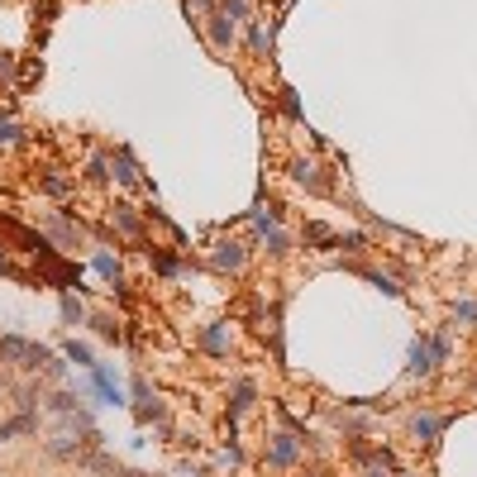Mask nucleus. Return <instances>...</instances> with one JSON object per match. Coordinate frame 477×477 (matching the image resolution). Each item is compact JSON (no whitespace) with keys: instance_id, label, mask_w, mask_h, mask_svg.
Returning <instances> with one entry per match:
<instances>
[{"instance_id":"obj_37","label":"nucleus","mask_w":477,"mask_h":477,"mask_svg":"<svg viewBox=\"0 0 477 477\" xmlns=\"http://www.w3.org/2000/svg\"><path fill=\"white\" fill-rule=\"evenodd\" d=\"M282 115H291V120H301V100H296V91H291V86H282Z\"/></svg>"},{"instance_id":"obj_32","label":"nucleus","mask_w":477,"mask_h":477,"mask_svg":"<svg viewBox=\"0 0 477 477\" xmlns=\"http://www.w3.org/2000/svg\"><path fill=\"white\" fill-rule=\"evenodd\" d=\"M20 139H24V129L10 120V115H0V148H15Z\"/></svg>"},{"instance_id":"obj_11","label":"nucleus","mask_w":477,"mask_h":477,"mask_svg":"<svg viewBox=\"0 0 477 477\" xmlns=\"http://www.w3.org/2000/svg\"><path fill=\"white\" fill-rule=\"evenodd\" d=\"M253 406H258V382L253 378H235L229 382V425H239Z\"/></svg>"},{"instance_id":"obj_14","label":"nucleus","mask_w":477,"mask_h":477,"mask_svg":"<svg viewBox=\"0 0 477 477\" xmlns=\"http://www.w3.org/2000/svg\"><path fill=\"white\" fill-rule=\"evenodd\" d=\"M110 225L115 229H120V235L124 239H134V243H144V211H134V205H115V211H110Z\"/></svg>"},{"instance_id":"obj_39","label":"nucleus","mask_w":477,"mask_h":477,"mask_svg":"<svg viewBox=\"0 0 477 477\" xmlns=\"http://www.w3.org/2000/svg\"><path fill=\"white\" fill-rule=\"evenodd\" d=\"M0 277H15V267H10V258L0 253Z\"/></svg>"},{"instance_id":"obj_20","label":"nucleus","mask_w":477,"mask_h":477,"mask_svg":"<svg viewBox=\"0 0 477 477\" xmlns=\"http://www.w3.org/2000/svg\"><path fill=\"white\" fill-rule=\"evenodd\" d=\"M253 225H258V235H267V229H277V225H282V205H277V201H263V196H258V205H253Z\"/></svg>"},{"instance_id":"obj_19","label":"nucleus","mask_w":477,"mask_h":477,"mask_svg":"<svg viewBox=\"0 0 477 477\" xmlns=\"http://www.w3.org/2000/svg\"><path fill=\"white\" fill-rule=\"evenodd\" d=\"M38 191H48V196H72V177H62L58 167H44V172H38Z\"/></svg>"},{"instance_id":"obj_25","label":"nucleus","mask_w":477,"mask_h":477,"mask_svg":"<svg viewBox=\"0 0 477 477\" xmlns=\"http://www.w3.org/2000/svg\"><path fill=\"white\" fill-rule=\"evenodd\" d=\"M86 325H91V330H96L106 344H124V330H120V320H110V315H91Z\"/></svg>"},{"instance_id":"obj_15","label":"nucleus","mask_w":477,"mask_h":477,"mask_svg":"<svg viewBox=\"0 0 477 477\" xmlns=\"http://www.w3.org/2000/svg\"><path fill=\"white\" fill-rule=\"evenodd\" d=\"M24 434H38V410H15L10 420H0V440H24Z\"/></svg>"},{"instance_id":"obj_35","label":"nucleus","mask_w":477,"mask_h":477,"mask_svg":"<svg viewBox=\"0 0 477 477\" xmlns=\"http://www.w3.org/2000/svg\"><path fill=\"white\" fill-rule=\"evenodd\" d=\"M48 229H53V235H58V239H68V243H72L76 235H82V229H76V225L68 220V215H53V225H48Z\"/></svg>"},{"instance_id":"obj_29","label":"nucleus","mask_w":477,"mask_h":477,"mask_svg":"<svg viewBox=\"0 0 477 477\" xmlns=\"http://www.w3.org/2000/svg\"><path fill=\"white\" fill-rule=\"evenodd\" d=\"M334 239H339V235H334L330 225H320V220H311V225H306V243H320V249H334Z\"/></svg>"},{"instance_id":"obj_30","label":"nucleus","mask_w":477,"mask_h":477,"mask_svg":"<svg viewBox=\"0 0 477 477\" xmlns=\"http://www.w3.org/2000/svg\"><path fill=\"white\" fill-rule=\"evenodd\" d=\"M249 48H253V53H267V48H273V29H263V24H249Z\"/></svg>"},{"instance_id":"obj_8","label":"nucleus","mask_w":477,"mask_h":477,"mask_svg":"<svg viewBox=\"0 0 477 477\" xmlns=\"http://www.w3.org/2000/svg\"><path fill=\"white\" fill-rule=\"evenodd\" d=\"M211 267L215 273H243V267H249V243L243 239H220L211 249Z\"/></svg>"},{"instance_id":"obj_34","label":"nucleus","mask_w":477,"mask_h":477,"mask_svg":"<svg viewBox=\"0 0 477 477\" xmlns=\"http://www.w3.org/2000/svg\"><path fill=\"white\" fill-rule=\"evenodd\" d=\"M215 463H220V468H243V449H239L235 440H229V444L220 449V454H215Z\"/></svg>"},{"instance_id":"obj_6","label":"nucleus","mask_w":477,"mask_h":477,"mask_svg":"<svg viewBox=\"0 0 477 477\" xmlns=\"http://www.w3.org/2000/svg\"><path fill=\"white\" fill-rule=\"evenodd\" d=\"M291 182L301 191H311V196H330V191H334L325 163H315V158H291Z\"/></svg>"},{"instance_id":"obj_17","label":"nucleus","mask_w":477,"mask_h":477,"mask_svg":"<svg viewBox=\"0 0 477 477\" xmlns=\"http://www.w3.org/2000/svg\"><path fill=\"white\" fill-rule=\"evenodd\" d=\"M91 267L110 282V287H120V282H124V263H120L110 249H96V253H91Z\"/></svg>"},{"instance_id":"obj_22","label":"nucleus","mask_w":477,"mask_h":477,"mask_svg":"<svg viewBox=\"0 0 477 477\" xmlns=\"http://www.w3.org/2000/svg\"><path fill=\"white\" fill-rule=\"evenodd\" d=\"M62 358H68V363H76V368H86V372L96 368L91 344H82V339H62Z\"/></svg>"},{"instance_id":"obj_41","label":"nucleus","mask_w":477,"mask_h":477,"mask_svg":"<svg viewBox=\"0 0 477 477\" xmlns=\"http://www.w3.org/2000/svg\"><path fill=\"white\" fill-rule=\"evenodd\" d=\"M392 477H420V473H401V468H396V473H392Z\"/></svg>"},{"instance_id":"obj_40","label":"nucleus","mask_w":477,"mask_h":477,"mask_svg":"<svg viewBox=\"0 0 477 477\" xmlns=\"http://www.w3.org/2000/svg\"><path fill=\"white\" fill-rule=\"evenodd\" d=\"M358 477H392V473H386V468H363Z\"/></svg>"},{"instance_id":"obj_18","label":"nucleus","mask_w":477,"mask_h":477,"mask_svg":"<svg viewBox=\"0 0 477 477\" xmlns=\"http://www.w3.org/2000/svg\"><path fill=\"white\" fill-rule=\"evenodd\" d=\"M148 263H153V273L158 277H182V253H172V249H148Z\"/></svg>"},{"instance_id":"obj_38","label":"nucleus","mask_w":477,"mask_h":477,"mask_svg":"<svg viewBox=\"0 0 477 477\" xmlns=\"http://www.w3.org/2000/svg\"><path fill=\"white\" fill-rule=\"evenodd\" d=\"M15 76V53H0V82H10Z\"/></svg>"},{"instance_id":"obj_28","label":"nucleus","mask_w":477,"mask_h":477,"mask_svg":"<svg viewBox=\"0 0 477 477\" xmlns=\"http://www.w3.org/2000/svg\"><path fill=\"white\" fill-rule=\"evenodd\" d=\"M215 5H220L235 24H253V5H249V0H215Z\"/></svg>"},{"instance_id":"obj_27","label":"nucleus","mask_w":477,"mask_h":477,"mask_svg":"<svg viewBox=\"0 0 477 477\" xmlns=\"http://www.w3.org/2000/svg\"><path fill=\"white\" fill-rule=\"evenodd\" d=\"M258 239L267 243V253H273V258H287V253H291V239H287V229H282V225L267 229V235H258Z\"/></svg>"},{"instance_id":"obj_24","label":"nucleus","mask_w":477,"mask_h":477,"mask_svg":"<svg viewBox=\"0 0 477 477\" xmlns=\"http://www.w3.org/2000/svg\"><path fill=\"white\" fill-rule=\"evenodd\" d=\"M425 339H430V349H434V363H454V339H449V330H430L425 334Z\"/></svg>"},{"instance_id":"obj_10","label":"nucleus","mask_w":477,"mask_h":477,"mask_svg":"<svg viewBox=\"0 0 477 477\" xmlns=\"http://www.w3.org/2000/svg\"><path fill=\"white\" fill-rule=\"evenodd\" d=\"M196 344H201V354H211V358H229V349H235V334H229L225 320H211V325H201Z\"/></svg>"},{"instance_id":"obj_1","label":"nucleus","mask_w":477,"mask_h":477,"mask_svg":"<svg viewBox=\"0 0 477 477\" xmlns=\"http://www.w3.org/2000/svg\"><path fill=\"white\" fill-rule=\"evenodd\" d=\"M0 363H10L20 372H44L48 363H53V349L29 344V339H20V334H0Z\"/></svg>"},{"instance_id":"obj_3","label":"nucleus","mask_w":477,"mask_h":477,"mask_svg":"<svg viewBox=\"0 0 477 477\" xmlns=\"http://www.w3.org/2000/svg\"><path fill=\"white\" fill-rule=\"evenodd\" d=\"M301 454H306L301 434H296V430H273V434H267V449H263V463L273 473H287V468L301 463Z\"/></svg>"},{"instance_id":"obj_36","label":"nucleus","mask_w":477,"mask_h":477,"mask_svg":"<svg viewBox=\"0 0 477 477\" xmlns=\"http://www.w3.org/2000/svg\"><path fill=\"white\" fill-rule=\"evenodd\" d=\"M211 10H215V0H187V15L196 20V24L211 20Z\"/></svg>"},{"instance_id":"obj_2","label":"nucleus","mask_w":477,"mask_h":477,"mask_svg":"<svg viewBox=\"0 0 477 477\" xmlns=\"http://www.w3.org/2000/svg\"><path fill=\"white\" fill-rule=\"evenodd\" d=\"M34 263H38V282H48V287H58V291H86L82 287V267L68 263V258H58V249L34 253Z\"/></svg>"},{"instance_id":"obj_9","label":"nucleus","mask_w":477,"mask_h":477,"mask_svg":"<svg viewBox=\"0 0 477 477\" xmlns=\"http://www.w3.org/2000/svg\"><path fill=\"white\" fill-rule=\"evenodd\" d=\"M110 182L144 187V172H139V163H134V153H129V144H115L110 148Z\"/></svg>"},{"instance_id":"obj_23","label":"nucleus","mask_w":477,"mask_h":477,"mask_svg":"<svg viewBox=\"0 0 477 477\" xmlns=\"http://www.w3.org/2000/svg\"><path fill=\"white\" fill-rule=\"evenodd\" d=\"M44 406L53 416H72V410H82V392H53V396H44Z\"/></svg>"},{"instance_id":"obj_16","label":"nucleus","mask_w":477,"mask_h":477,"mask_svg":"<svg viewBox=\"0 0 477 477\" xmlns=\"http://www.w3.org/2000/svg\"><path fill=\"white\" fill-rule=\"evenodd\" d=\"M349 267H354L358 277H368V282H372V287H378L382 296H396V301L406 296V287H401V282H396L392 273H382V267H363V263H349Z\"/></svg>"},{"instance_id":"obj_7","label":"nucleus","mask_w":477,"mask_h":477,"mask_svg":"<svg viewBox=\"0 0 477 477\" xmlns=\"http://www.w3.org/2000/svg\"><path fill=\"white\" fill-rule=\"evenodd\" d=\"M449 425H454V416H440V410H416V416H410V440L425 444V449H434V444L444 440Z\"/></svg>"},{"instance_id":"obj_26","label":"nucleus","mask_w":477,"mask_h":477,"mask_svg":"<svg viewBox=\"0 0 477 477\" xmlns=\"http://www.w3.org/2000/svg\"><path fill=\"white\" fill-rule=\"evenodd\" d=\"M86 182H110V148H100V153H91V163H86Z\"/></svg>"},{"instance_id":"obj_5","label":"nucleus","mask_w":477,"mask_h":477,"mask_svg":"<svg viewBox=\"0 0 477 477\" xmlns=\"http://www.w3.org/2000/svg\"><path fill=\"white\" fill-rule=\"evenodd\" d=\"M129 396H134V416H139V425H153V420L163 425L167 401H163L158 386H148V378H134V382H129Z\"/></svg>"},{"instance_id":"obj_33","label":"nucleus","mask_w":477,"mask_h":477,"mask_svg":"<svg viewBox=\"0 0 477 477\" xmlns=\"http://www.w3.org/2000/svg\"><path fill=\"white\" fill-rule=\"evenodd\" d=\"M334 249H344V253H363V249H368V235H363V229H354V235H339V239H334Z\"/></svg>"},{"instance_id":"obj_13","label":"nucleus","mask_w":477,"mask_h":477,"mask_svg":"<svg viewBox=\"0 0 477 477\" xmlns=\"http://www.w3.org/2000/svg\"><path fill=\"white\" fill-rule=\"evenodd\" d=\"M201 29H205V38H211V48H215V53H229V44H235V20H229L220 5L211 10V20H205Z\"/></svg>"},{"instance_id":"obj_12","label":"nucleus","mask_w":477,"mask_h":477,"mask_svg":"<svg viewBox=\"0 0 477 477\" xmlns=\"http://www.w3.org/2000/svg\"><path fill=\"white\" fill-rule=\"evenodd\" d=\"M440 372V363H434V349L425 334H416L410 339V354H406V378H434Z\"/></svg>"},{"instance_id":"obj_31","label":"nucleus","mask_w":477,"mask_h":477,"mask_svg":"<svg viewBox=\"0 0 477 477\" xmlns=\"http://www.w3.org/2000/svg\"><path fill=\"white\" fill-rule=\"evenodd\" d=\"M454 325L458 330H473L477 325V301H454Z\"/></svg>"},{"instance_id":"obj_21","label":"nucleus","mask_w":477,"mask_h":477,"mask_svg":"<svg viewBox=\"0 0 477 477\" xmlns=\"http://www.w3.org/2000/svg\"><path fill=\"white\" fill-rule=\"evenodd\" d=\"M58 315H62V325H86V320H91V315H86V306L82 301H76V296L72 291H62V301H58Z\"/></svg>"},{"instance_id":"obj_4","label":"nucleus","mask_w":477,"mask_h":477,"mask_svg":"<svg viewBox=\"0 0 477 477\" xmlns=\"http://www.w3.org/2000/svg\"><path fill=\"white\" fill-rule=\"evenodd\" d=\"M86 392H91L100 406H124L129 401L124 386H120V372H115L110 363H96L91 372H86Z\"/></svg>"}]
</instances>
